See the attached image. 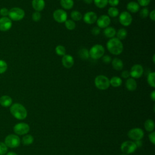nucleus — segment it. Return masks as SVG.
<instances>
[{"mask_svg":"<svg viewBox=\"0 0 155 155\" xmlns=\"http://www.w3.org/2000/svg\"><path fill=\"white\" fill-rule=\"evenodd\" d=\"M106 45L108 51L114 55L120 54L124 49L122 42L117 38L110 39L107 41Z\"/></svg>","mask_w":155,"mask_h":155,"instance_id":"nucleus-1","label":"nucleus"},{"mask_svg":"<svg viewBox=\"0 0 155 155\" xmlns=\"http://www.w3.org/2000/svg\"><path fill=\"white\" fill-rule=\"evenodd\" d=\"M12 115L18 120H24L27 116V111L25 107L19 103H15L10 107Z\"/></svg>","mask_w":155,"mask_h":155,"instance_id":"nucleus-2","label":"nucleus"},{"mask_svg":"<svg viewBox=\"0 0 155 155\" xmlns=\"http://www.w3.org/2000/svg\"><path fill=\"white\" fill-rule=\"evenodd\" d=\"M105 53V48L101 44H95L89 50V55L93 59L101 58Z\"/></svg>","mask_w":155,"mask_h":155,"instance_id":"nucleus-3","label":"nucleus"},{"mask_svg":"<svg viewBox=\"0 0 155 155\" xmlns=\"http://www.w3.org/2000/svg\"><path fill=\"white\" fill-rule=\"evenodd\" d=\"M94 85L99 90H107L110 85V79L104 75H98L94 79Z\"/></svg>","mask_w":155,"mask_h":155,"instance_id":"nucleus-4","label":"nucleus"},{"mask_svg":"<svg viewBox=\"0 0 155 155\" xmlns=\"http://www.w3.org/2000/svg\"><path fill=\"white\" fill-rule=\"evenodd\" d=\"M8 18L14 21H19L22 20L25 16V12L19 7H13L9 10Z\"/></svg>","mask_w":155,"mask_h":155,"instance_id":"nucleus-5","label":"nucleus"},{"mask_svg":"<svg viewBox=\"0 0 155 155\" xmlns=\"http://www.w3.org/2000/svg\"><path fill=\"white\" fill-rule=\"evenodd\" d=\"M4 143L7 147L11 148H17L21 143V139L19 137L14 134H10L7 135L4 139Z\"/></svg>","mask_w":155,"mask_h":155,"instance_id":"nucleus-6","label":"nucleus"},{"mask_svg":"<svg viewBox=\"0 0 155 155\" xmlns=\"http://www.w3.org/2000/svg\"><path fill=\"white\" fill-rule=\"evenodd\" d=\"M30 131L28 124L25 122H20L15 125L13 127V131L16 135H25Z\"/></svg>","mask_w":155,"mask_h":155,"instance_id":"nucleus-7","label":"nucleus"},{"mask_svg":"<svg viewBox=\"0 0 155 155\" xmlns=\"http://www.w3.org/2000/svg\"><path fill=\"white\" fill-rule=\"evenodd\" d=\"M137 149L135 143L133 141L127 140L124 142L120 145L121 151L126 154L134 153Z\"/></svg>","mask_w":155,"mask_h":155,"instance_id":"nucleus-8","label":"nucleus"},{"mask_svg":"<svg viewBox=\"0 0 155 155\" xmlns=\"http://www.w3.org/2000/svg\"><path fill=\"white\" fill-rule=\"evenodd\" d=\"M133 21L132 16L130 13L127 11H124L119 16V21L121 25L125 27L129 26Z\"/></svg>","mask_w":155,"mask_h":155,"instance_id":"nucleus-9","label":"nucleus"},{"mask_svg":"<svg viewBox=\"0 0 155 155\" xmlns=\"http://www.w3.org/2000/svg\"><path fill=\"white\" fill-rule=\"evenodd\" d=\"M144 136V132L143 131L139 128H132L128 132V136L130 139L134 140H141Z\"/></svg>","mask_w":155,"mask_h":155,"instance_id":"nucleus-10","label":"nucleus"},{"mask_svg":"<svg viewBox=\"0 0 155 155\" xmlns=\"http://www.w3.org/2000/svg\"><path fill=\"white\" fill-rule=\"evenodd\" d=\"M53 17L57 22L63 23L67 19V13L63 9H57L54 11Z\"/></svg>","mask_w":155,"mask_h":155,"instance_id":"nucleus-11","label":"nucleus"},{"mask_svg":"<svg viewBox=\"0 0 155 155\" xmlns=\"http://www.w3.org/2000/svg\"><path fill=\"white\" fill-rule=\"evenodd\" d=\"M143 73V68L140 64L133 65L130 71V76L132 78L137 79L140 78Z\"/></svg>","mask_w":155,"mask_h":155,"instance_id":"nucleus-12","label":"nucleus"},{"mask_svg":"<svg viewBox=\"0 0 155 155\" xmlns=\"http://www.w3.org/2000/svg\"><path fill=\"white\" fill-rule=\"evenodd\" d=\"M12 21L7 16L0 18V31H7L12 27Z\"/></svg>","mask_w":155,"mask_h":155,"instance_id":"nucleus-13","label":"nucleus"},{"mask_svg":"<svg viewBox=\"0 0 155 155\" xmlns=\"http://www.w3.org/2000/svg\"><path fill=\"white\" fill-rule=\"evenodd\" d=\"M110 22V18L106 15H102L100 16L99 18H97L96 21L97 26L99 27L100 28H105L106 27L109 26Z\"/></svg>","mask_w":155,"mask_h":155,"instance_id":"nucleus-14","label":"nucleus"},{"mask_svg":"<svg viewBox=\"0 0 155 155\" xmlns=\"http://www.w3.org/2000/svg\"><path fill=\"white\" fill-rule=\"evenodd\" d=\"M82 18H83L84 21L86 24H93L96 22L97 19V16L95 12L90 11L85 13Z\"/></svg>","mask_w":155,"mask_h":155,"instance_id":"nucleus-15","label":"nucleus"},{"mask_svg":"<svg viewBox=\"0 0 155 155\" xmlns=\"http://www.w3.org/2000/svg\"><path fill=\"white\" fill-rule=\"evenodd\" d=\"M61 62H62V65L64 67L67 68H70L73 66L74 61V58L71 55L68 54H65L62 56Z\"/></svg>","mask_w":155,"mask_h":155,"instance_id":"nucleus-16","label":"nucleus"},{"mask_svg":"<svg viewBox=\"0 0 155 155\" xmlns=\"http://www.w3.org/2000/svg\"><path fill=\"white\" fill-rule=\"evenodd\" d=\"M31 5L35 11L40 12L44 10L45 2L44 0H32Z\"/></svg>","mask_w":155,"mask_h":155,"instance_id":"nucleus-17","label":"nucleus"},{"mask_svg":"<svg viewBox=\"0 0 155 155\" xmlns=\"http://www.w3.org/2000/svg\"><path fill=\"white\" fill-rule=\"evenodd\" d=\"M127 9L129 13H135L140 10V5L137 2L130 1L127 4Z\"/></svg>","mask_w":155,"mask_h":155,"instance_id":"nucleus-18","label":"nucleus"},{"mask_svg":"<svg viewBox=\"0 0 155 155\" xmlns=\"http://www.w3.org/2000/svg\"><path fill=\"white\" fill-rule=\"evenodd\" d=\"M12 98L8 95H3L0 97V105L3 107H10L12 104Z\"/></svg>","mask_w":155,"mask_h":155,"instance_id":"nucleus-19","label":"nucleus"},{"mask_svg":"<svg viewBox=\"0 0 155 155\" xmlns=\"http://www.w3.org/2000/svg\"><path fill=\"white\" fill-rule=\"evenodd\" d=\"M125 87L130 91H134L137 88V82L134 78H128L125 82Z\"/></svg>","mask_w":155,"mask_h":155,"instance_id":"nucleus-20","label":"nucleus"},{"mask_svg":"<svg viewBox=\"0 0 155 155\" xmlns=\"http://www.w3.org/2000/svg\"><path fill=\"white\" fill-rule=\"evenodd\" d=\"M111 65L113 68L117 71H120L122 70L124 67V63L122 61L117 58H114L113 60H111Z\"/></svg>","mask_w":155,"mask_h":155,"instance_id":"nucleus-21","label":"nucleus"},{"mask_svg":"<svg viewBox=\"0 0 155 155\" xmlns=\"http://www.w3.org/2000/svg\"><path fill=\"white\" fill-rule=\"evenodd\" d=\"M116 34V29L113 27H107L105 28H104V35L105 37L108 38H114Z\"/></svg>","mask_w":155,"mask_h":155,"instance_id":"nucleus-22","label":"nucleus"},{"mask_svg":"<svg viewBox=\"0 0 155 155\" xmlns=\"http://www.w3.org/2000/svg\"><path fill=\"white\" fill-rule=\"evenodd\" d=\"M61 7L65 10H70L74 5L73 0H60Z\"/></svg>","mask_w":155,"mask_h":155,"instance_id":"nucleus-23","label":"nucleus"},{"mask_svg":"<svg viewBox=\"0 0 155 155\" xmlns=\"http://www.w3.org/2000/svg\"><path fill=\"white\" fill-rule=\"evenodd\" d=\"M122 84V81L120 77L113 76L110 79V84L113 87H120Z\"/></svg>","mask_w":155,"mask_h":155,"instance_id":"nucleus-24","label":"nucleus"},{"mask_svg":"<svg viewBox=\"0 0 155 155\" xmlns=\"http://www.w3.org/2000/svg\"><path fill=\"white\" fill-rule=\"evenodd\" d=\"M34 140V138L31 135V134H25L22 138V143L23 145H30L31 143H33Z\"/></svg>","mask_w":155,"mask_h":155,"instance_id":"nucleus-25","label":"nucleus"},{"mask_svg":"<svg viewBox=\"0 0 155 155\" xmlns=\"http://www.w3.org/2000/svg\"><path fill=\"white\" fill-rule=\"evenodd\" d=\"M145 129L148 132L153 131L154 129V122L152 119H147L144 123Z\"/></svg>","mask_w":155,"mask_h":155,"instance_id":"nucleus-26","label":"nucleus"},{"mask_svg":"<svg viewBox=\"0 0 155 155\" xmlns=\"http://www.w3.org/2000/svg\"><path fill=\"white\" fill-rule=\"evenodd\" d=\"M116 36H117L116 38L117 39H119L120 41L123 40V39H125L127 36V31L126 29H125L124 28H121L116 31Z\"/></svg>","mask_w":155,"mask_h":155,"instance_id":"nucleus-27","label":"nucleus"},{"mask_svg":"<svg viewBox=\"0 0 155 155\" xmlns=\"http://www.w3.org/2000/svg\"><path fill=\"white\" fill-rule=\"evenodd\" d=\"M70 16L71 19L74 21H79L82 19V15L79 11L73 10L71 12Z\"/></svg>","mask_w":155,"mask_h":155,"instance_id":"nucleus-28","label":"nucleus"},{"mask_svg":"<svg viewBox=\"0 0 155 155\" xmlns=\"http://www.w3.org/2000/svg\"><path fill=\"white\" fill-rule=\"evenodd\" d=\"M78 54L79 58L84 60H86L90 57L89 50H88L87 48H85L80 49L78 51Z\"/></svg>","mask_w":155,"mask_h":155,"instance_id":"nucleus-29","label":"nucleus"},{"mask_svg":"<svg viewBox=\"0 0 155 155\" xmlns=\"http://www.w3.org/2000/svg\"><path fill=\"white\" fill-rule=\"evenodd\" d=\"M119 14V10L116 7H111L108 9V16L110 18H115Z\"/></svg>","mask_w":155,"mask_h":155,"instance_id":"nucleus-30","label":"nucleus"},{"mask_svg":"<svg viewBox=\"0 0 155 155\" xmlns=\"http://www.w3.org/2000/svg\"><path fill=\"white\" fill-rule=\"evenodd\" d=\"M154 77H155V73L154 71L150 72L147 76V82L148 85L153 87H155V82H154Z\"/></svg>","mask_w":155,"mask_h":155,"instance_id":"nucleus-31","label":"nucleus"},{"mask_svg":"<svg viewBox=\"0 0 155 155\" xmlns=\"http://www.w3.org/2000/svg\"><path fill=\"white\" fill-rule=\"evenodd\" d=\"M93 2L99 8H104L108 4V0H93Z\"/></svg>","mask_w":155,"mask_h":155,"instance_id":"nucleus-32","label":"nucleus"},{"mask_svg":"<svg viewBox=\"0 0 155 155\" xmlns=\"http://www.w3.org/2000/svg\"><path fill=\"white\" fill-rule=\"evenodd\" d=\"M55 52L58 55L63 56L66 54V49L64 46L62 45H58L55 48Z\"/></svg>","mask_w":155,"mask_h":155,"instance_id":"nucleus-33","label":"nucleus"},{"mask_svg":"<svg viewBox=\"0 0 155 155\" xmlns=\"http://www.w3.org/2000/svg\"><path fill=\"white\" fill-rule=\"evenodd\" d=\"M64 23L66 28L69 30H73L76 27V23L72 19H67Z\"/></svg>","mask_w":155,"mask_h":155,"instance_id":"nucleus-34","label":"nucleus"},{"mask_svg":"<svg viewBox=\"0 0 155 155\" xmlns=\"http://www.w3.org/2000/svg\"><path fill=\"white\" fill-rule=\"evenodd\" d=\"M8 68L7 63L3 59H0V74L4 73Z\"/></svg>","mask_w":155,"mask_h":155,"instance_id":"nucleus-35","label":"nucleus"},{"mask_svg":"<svg viewBox=\"0 0 155 155\" xmlns=\"http://www.w3.org/2000/svg\"><path fill=\"white\" fill-rule=\"evenodd\" d=\"M149 13H150L149 10L147 7H143L140 10H139V15L142 18H147L149 15Z\"/></svg>","mask_w":155,"mask_h":155,"instance_id":"nucleus-36","label":"nucleus"},{"mask_svg":"<svg viewBox=\"0 0 155 155\" xmlns=\"http://www.w3.org/2000/svg\"><path fill=\"white\" fill-rule=\"evenodd\" d=\"M8 147L4 142H0V155H4L7 153Z\"/></svg>","mask_w":155,"mask_h":155,"instance_id":"nucleus-37","label":"nucleus"},{"mask_svg":"<svg viewBox=\"0 0 155 155\" xmlns=\"http://www.w3.org/2000/svg\"><path fill=\"white\" fill-rule=\"evenodd\" d=\"M31 18L32 20L35 22H38L41 19V14L39 12H34L31 15Z\"/></svg>","mask_w":155,"mask_h":155,"instance_id":"nucleus-38","label":"nucleus"},{"mask_svg":"<svg viewBox=\"0 0 155 155\" xmlns=\"http://www.w3.org/2000/svg\"><path fill=\"white\" fill-rule=\"evenodd\" d=\"M9 10L6 7H2L0 9V15L2 17H6L8 15Z\"/></svg>","mask_w":155,"mask_h":155,"instance_id":"nucleus-39","label":"nucleus"},{"mask_svg":"<svg viewBox=\"0 0 155 155\" xmlns=\"http://www.w3.org/2000/svg\"><path fill=\"white\" fill-rule=\"evenodd\" d=\"M151 0H137V3L140 6L146 7L150 4Z\"/></svg>","mask_w":155,"mask_h":155,"instance_id":"nucleus-40","label":"nucleus"},{"mask_svg":"<svg viewBox=\"0 0 155 155\" xmlns=\"http://www.w3.org/2000/svg\"><path fill=\"white\" fill-rule=\"evenodd\" d=\"M91 31V33H92L93 35L97 36V35H98L100 33V32H101V28H100L99 27H97V26H95V27H94L92 28Z\"/></svg>","mask_w":155,"mask_h":155,"instance_id":"nucleus-41","label":"nucleus"},{"mask_svg":"<svg viewBox=\"0 0 155 155\" xmlns=\"http://www.w3.org/2000/svg\"><path fill=\"white\" fill-rule=\"evenodd\" d=\"M102 61L105 63V64H109L111 62V58L109 56V55H104L102 57Z\"/></svg>","mask_w":155,"mask_h":155,"instance_id":"nucleus-42","label":"nucleus"},{"mask_svg":"<svg viewBox=\"0 0 155 155\" xmlns=\"http://www.w3.org/2000/svg\"><path fill=\"white\" fill-rule=\"evenodd\" d=\"M148 138L150 142L153 144H155V132L154 131H152L151 133H150V134H149Z\"/></svg>","mask_w":155,"mask_h":155,"instance_id":"nucleus-43","label":"nucleus"},{"mask_svg":"<svg viewBox=\"0 0 155 155\" xmlns=\"http://www.w3.org/2000/svg\"><path fill=\"white\" fill-rule=\"evenodd\" d=\"M119 3V0H108V4L111 7H116Z\"/></svg>","mask_w":155,"mask_h":155,"instance_id":"nucleus-44","label":"nucleus"},{"mask_svg":"<svg viewBox=\"0 0 155 155\" xmlns=\"http://www.w3.org/2000/svg\"><path fill=\"white\" fill-rule=\"evenodd\" d=\"M130 76V71H128V70H124V71L121 73V76H122L123 78H124V79L128 78Z\"/></svg>","mask_w":155,"mask_h":155,"instance_id":"nucleus-45","label":"nucleus"},{"mask_svg":"<svg viewBox=\"0 0 155 155\" xmlns=\"http://www.w3.org/2000/svg\"><path fill=\"white\" fill-rule=\"evenodd\" d=\"M148 16H149L150 18L153 21H155V10H151V11L150 12Z\"/></svg>","mask_w":155,"mask_h":155,"instance_id":"nucleus-46","label":"nucleus"},{"mask_svg":"<svg viewBox=\"0 0 155 155\" xmlns=\"http://www.w3.org/2000/svg\"><path fill=\"white\" fill-rule=\"evenodd\" d=\"M137 148V147H140L142 145V142L141 141V140H136V142H134Z\"/></svg>","mask_w":155,"mask_h":155,"instance_id":"nucleus-47","label":"nucleus"},{"mask_svg":"<svg viewBox=\"0 0 155 155\" xmlns=\"http://www.w3.org/2000/svg\"><path fill=\"white\" fill-rule=\"evenodd\" d=\"M150 97L153 101H155V91L153 90L150 94Z\"/></svg>","mask_w":155,"mask_h":155,"instance_id":"nucleus-48","label":"nucleus"},{"mask_svg":"<svg viewBox=\"0 0 155 155\" xmlns=\"http://www.w3.org/2000/svg\"><path fill=\"white\" fill-rule=\"evenodd\" d=\"M84 2L85 4H91V3L93 2V0H84Z\"/></svg>","mask_w":155,"mask_h":155,"instance_id":"nucleus-49","label":"nucleus"},{"mask_svg":"<svg viewBox=\"0 0 155 155\" xmlns=\"http://www.w3.org/2000/svg\"><path fill=\"white\" fill-rule=\"evenodd\" d=\"M6 155H18V154L13 151H9L6 153Z\"/></svg>","mask_w":155,"mask_h":155,"instance_id":"nucleus-50","label":"nucleus"},{"mask_svg":"<svg viewBox=\"0 0 155 155\" xmlns=\"http://www.w3.org/2000/svg\"><path fill=\"white\" fill-rule=\"evenodd\" d=\"M154 58H155V54H153V62L154 64L155 63V59H154Z\"/></svg>","mask_w":155,"mask_h":155,"instance_id":"nucleus-51","label":"nucleus"},{"mask_svg":"<svg viewBox=\"0 0 155 155\" xmlns=\"http://www.w3.org/2000/svg\"><path fill=\"white\" fill-rule=\"evenodd\" d=\"M121 155H127V154H121Z\"/></svg>","mask_w":155,"mask_h":155,"instance_id":"nucleus-52","label":"nucleus"}]
</instances>
